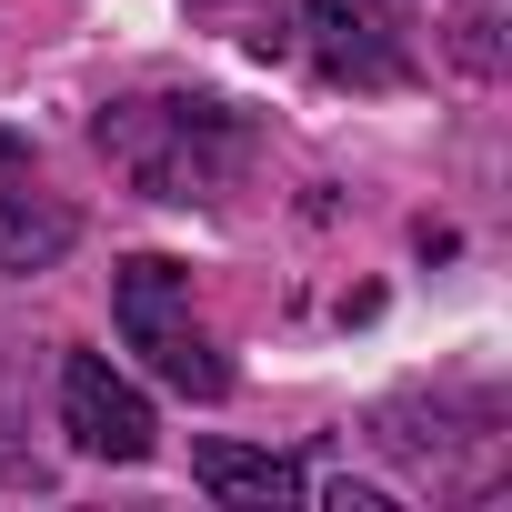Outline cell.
<instances>
[{
	"label": "cell",
	"mask_w": 512,
	"mask_h": 512,
	"mask_svg": "<svg viewBox=\"0 0 512 512\" xmlns=\"http://www.w3.org/2000/svg\"><path fill=\"white\" fill-rule=\"evenodd\" d=\"M101 161L141 191V201H181V211H211L241 191L251 171V121L231 101H201V91H141V101H111L91 121Z\"/></svg>",
	"instance_id": "1"
},
{
	"label": "cell",
	"mask_w": 512,
	"mask_h": 512,
	"mask_svg": "<svg viewBox=\"0 0 512 512\" xmlns=\"http://www.w3.org/2000/svg\"><path fill=\"white\" fill-rule=\"evenodd\" d=\"M111 322H121V342H131L171 392H191V402H221V392H231V362H221L211 322L191 312V272H181V262H161V251L121 262V282H111Z\"/></svg>",
	"instance_id": "2"
},
{
	"label": "cell",
	"mask_w": 512,
	"mask_h": 512,
	"mask_svg": "<svg viewBox=\"0 0 512 512\" xmlns=\"http://www.w3.org/2000/svg\"><path fill=\"white\" fill-rule=\"evenodd\" d=\"M292 41L322 81H352V91H392L412 81V41L382 0H292Z\"/></svg>",
	"instance_id": "3"
},
{
	"label": "cell",
	"mask_w": 512,
	"mask_h": 512,
	"mask_svg": "<svg viewBox=\"0 0 512 512\" xmlns=\"http://www.w3.org/2000/svg\"><path fill=\"white\" fill-rule=\"evenodd\" d=\"M61 432H71L91 462H151V442H161L151 402H141L101 352H71V362H61Z\"/></svg>",
	"instance_id": "4"
},
{
	"label": "cell",
	"mask_w": 512,
	"mask_h": 512,
	"mask_svg": "<svg viewBox=\"0 0 512 512\" xmlns=\"http://www.w3.org/2000/svg\"><path fill=\"white\" fill-rule=\"evenodd\" d=\"M191 482L211 502H312V472L292 452H241V442H201L191 452Z\"/></svg>",
	"instance_id": "5"
},
{
	"label": "cell",
	"mask_w": 512,
	"mask_h": 512,
	"mask_svg": "<svg viewBox=\"0 0 512 512\" xmlns=\"http://www.w3.org/2000/svg\"><path fill=\"white\" fill-rule=\"evenodd\" d=\"M81 241V211L51 191H0V272H51Z\"/></svg>",
	"instance_id": "6"
},
{
	"label": "cell",
	"mask_w": 512,
	"mask_h": 512,
	"mask_svg": "<svg viewBox=\"0 0 512 512\" xmlns=\"http://www.w3.org/2000/svg\"><path fill=\"white\" fill-rule=\"evenodd\" d=\"M452 61H462L472 81L502 71V0H462V11H452Z\"/></svg>",
	"instance_id": "7"
},
{
	"label": "cell",
	"mask_w": 512,
	"mask_h": 512,
	"mask_svg": "<svg viewBox=\"0 0 512 512\" xmlns=\"http://www.w3.org/2000/svg\"><path fill=\"white\" fill-rule=\"evenodd\" d=\"M322 502H332V512H392V502H382V492H372V482H332V492H322Z\"/></svg>",
	"instance_id": "8"
},
{
	"label": "cell",
	"mask_w": 512,
	"mask_h": 512,
	"mask_svg": "<svg viewBox=\"0 0 512 512\" xmlns=\"http://www.w3.org/2000/svg\"><path fill=\"white\" fill-rule=\"evenodd\" d=\"M21 161H31V141H21L11 121H0V171H21Z\"/></svg>",
	"instance_id": "9"
},
{
	"label": "cell",
	"mask_w": 512,
	"mask_h": 512,
	"mask_svg": "<svg viewBox=\"0 0 512 512\" xmlns=\"http://www.w3.org/2000/svg\"><path fill=\"white\" fill-rule=\"evenodd\" d=\"M0 472H11V462H0Z\"/></svg>",
	"instance_id": "10"
}]
</instances>
